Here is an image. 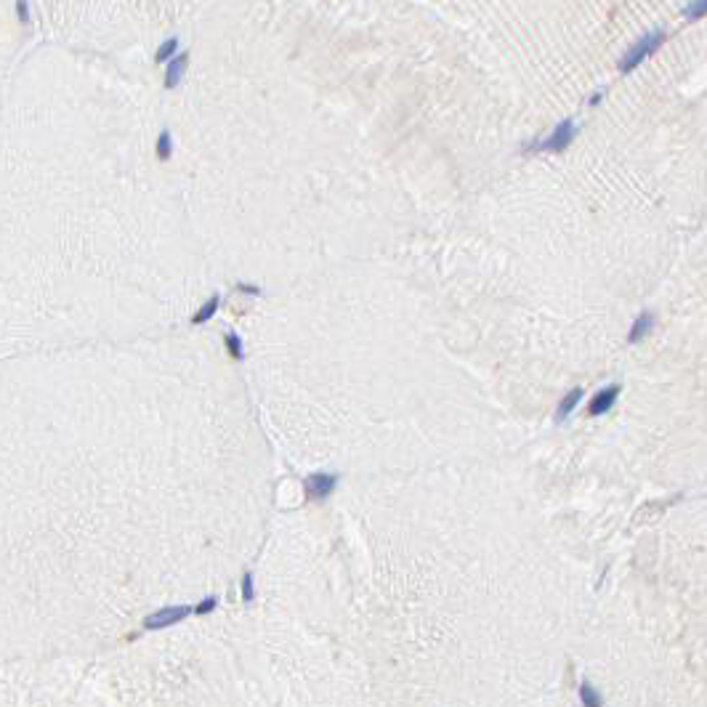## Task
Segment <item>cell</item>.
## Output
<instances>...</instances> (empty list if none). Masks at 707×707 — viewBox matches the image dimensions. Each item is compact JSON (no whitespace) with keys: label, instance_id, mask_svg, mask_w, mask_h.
Returning <instances> with one entry per match:
<instances>
[{"label":"cell","instance_id":"6da1fadb","mask_svg":"<svg viewBox=\"0 0 707 707\" xmlns=\"http://www.w3.org/2000/svg\"><path fill=\"white\" fill-rule=\"evenodd\" d=\"M662 40H665V32H659V30L643 35V37L636 40V43L628 48V53L620 59V69L622 72H630V69H636L639 64H643V62L662 46Z\"/></svg>","mask_w":707,"mask_h":707},{"label":"cell","instance_id":"7a4b0ae2","mask_svg":"<svg viewBox=\"0 0 707 707\" xmlns=\"http://www.w3.org/2000/svg\"><path fill=\"white\" fill-rule=\"evenodd\" d=\"M572 138H574V122L564 120L561 125L553 128V133L545 138V141L537 144V149H540V152H564L572 144Z\"/></svg>","mask_w":707,"mask_h":707},{"label":"cell","instance_id":"3957f363","mask_svg":"<svg viewBox=\"0 0 707 707\" xmlns=\"http://www.w3.org/2000/svg\"><path fill=\"white\" fill-rule=\"evenodd\" d=\"M620 391H622V386L620 383H609L606 388H601L596 397L590 399V404H587V413L590 415H604V413H609L612 407H614V402H617V397H620Z\"/></svg>","mask_w":707,"mask_h":707},{"label":"cell","instance_id":"277c9868","mask_svg":"<svg viewBox=\"0 0 707 707\" xmlns=\"http://www.w3.org/2000/svg\"><path fill=\"white\" fill-rule=\"evenodd\" d=\"M189 614V606H176V609H160L157 614H152V617H147V628H165V625H176V622H181L184 617Z\"/></svg>","mask_w":707,"mask_h":707},{"label":"cell","instance_id":"5b68a950","mask_svg":"<svg viewBox=\"0 0 707 707\" xmlns=\"http://www.w3.org/2000/svg\"><path fill=\"white\" fill-rule=\"evenodd\" d=\"M189 67V53H178L168 62V69H165V88H178L184 72Z\"/></svg>","mask_w":707,"mask_h":707},{"label":"cell","instance_id":"8992f818","mask_svg":"<svg viewBox=\"0 0 707 707\" xmlns=\"http://www.w3.org/2000/svg\"><path fill=\"white\" fill-rule=\"evenodd\" d=\"M335 476L332 473H314L309 479V484H306V489H309V495L311 498H328L330 492L335 489Z\"/></svg>","mask_w":707,"mask_h":707},{"label":"cell","instance_id":"52a82bcc","mask_svg":"<svg viewBox=\"0 0 707 707\" xmlns=\"http://www.w3.org/2000/svg\"><path fill=\"white\" fill-rule=\"evenodd\" d=\"M652 325H654V317L652 314H641L639 319L633 322V330H630V343H639L641 338L652 330Z\"/></svg>","mask_w":707,"mask_h":707},{"label":"cell","instance_id":"ba28073f","mask_svg":"<svg viewBox=\"0 0 707 707\" xmlns=\"http://www.w3.org/2000/svg\"><path fill=\"white\" fill-rule=\"evenodd\" d=\"M580 399H583V388H572L569 397H564L561 404H558V420H567L572 415V410L580 404Z\"/></svg>","mask_w":707,"mask_h":707},{"label":"cell","instance_id":"9c48e42d","mask_svg":"<svg viewBox=\"0 0 707 707\" xmlns=\"http://www.w3.org/2000/svg\"><path fill=\"white\" fill-rule=\"evenodd\" d=\"M178 51V37H171V40H165V43H160V48H157L155 59L160 64H165V62H171L173 56Z\"/></svg>","mask_w":707,"mask_h":707},{"label":"cell","instance_id":"30bf717a","mask_svg":"<svg viewBox=\"0 0 707 707\" xmlns=\"http://www.w3.org/2000/svg\"><path fill=\"white\" fill-rule=\"evenodd\" d=\"M684 17L689 19V21L707 17V0H691L689 6L684 8Z\"/></svg>","mask_w":707,"mask_h":707},{"label":"cell","instance_id":"8fae6325","mask_svg":"<svg viewBox=\"0 0 707 707\" xmlns=\"http://www.w3.org/2000/svg\"><path fill=\"white\" fill-rule=\"evenodd\" d=\"M171 152H173V138L168 131H162V133L157 136V157H160V160H168Z\"/></svg>","mask_w":707,"mask_h":707},{"label":"cell","instance_id":"7c38bea8","mask_svg":"<svg viewBox=\"0 0 707 707\" xmlns=\"http://www.w3.org/2000/svg\"><path fill=\"white\" fill-rule=\"evenodd\" d=\"M580 699H583V705H585V707H598V705H601V697L593 691V686H590L587 681H585V684H580Z\"/></svg>","mask_w":707,"mask_h":707},{"label":"cell","instance_id":"4fadbf2b","mask_svg":"<svg viewBox=\"0 0 707 707\" xmlns=\"http://www.w3.org/2000/svg\"><path fill=\"white\" fill-rule=\"evenodd\" d=\"M17 17L21 24H30V19H32V14H30V0H17Z\"/></svg>","mask_w":707,"mask_h":707},{"label":"cell","instance_id":"5bb4252c","mask_svg":"<svg viewBox=\"0 0 707 707\" xmlns=\"http://www.w3.org/2000/svg\"><path fill=\"white\" fill-rule=\"evenodd\" d=\"M216 303H218V298H213L210 303H205V309H202L200 314H197V317H194V322H197V325H200V322H205L207 317H210V314L216 311Z\"/></svg>","mask_w":707,"mask_h":707},{"label":"cell","instance_id":"9a60e30c","mask_svg":"<svg viewBox=\"0 0 707 707\" xmlns=\"http://www.w3.org/2000/svg\"><path fill=\"white\" fill-rule=\"evenodd\" d=\"M242 598H245V601L253 598V577H250V574L242 580Z\"/></svg>","mask_w":707,"mask_h":707}]
</instances>
